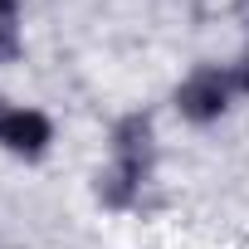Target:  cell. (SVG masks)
<instances>
[{
    "instance_id": "7a4b0ae2",
    "label": "cell",
    "mask_w": 249,
    "mask_h": 249,
    "mask_svg": "<svg viewBox=\"0 0 249 249\" xmlns=\"http://www.w3.org/2000/svg\"><path fill=\"white\" fill-rule=\"evenodd\" d=\"M234 69H220V64H200L181 78L176 88V112L186 122H196V127H210V122H220L234 103Z\"/></svg>"
},
{
    "instance_id": "3957f363",
    "label": "cell",
    "mask_w": 249,
    "mask_h": 249,
    "mask_svg": "<svg viewBox=\"0 0 249 249\" xmlns=\"http://www.w3.org/2000/svg\"><path fill=\"white\" fill-rule=\"evenodd\" d=\"M49 147H54V122H49V112L25 107V103L0 107V152H10V157H20V161H39Z\"/></svg>"
},
{
    "instance_id": "6da1fadb",
    "label": "cell",
    "mask_w": 249,
    "mask_h": 249,
    "mask_svg": "<svg viewBox=\"0 0 249 249\" xmlns=\"http://www.w3.org/2000/svg\"><path fill=\"white\" fill-rule=\"evenodd\" d=\"M157 166V132H152V117L147 112H127L112 127L107 142V166L98 171V200L107 210H127L137 205L142 186L152 181Z\"/></svg>"
},
{
    "instance_id": "8992f818",
    "label": "cell",
    "mask_w": 249,
    "mask_h": 249,
    "mask_svg": "<svg viewBox=\"0 0 249 249\" xmlns=\"http://www.w3.org/2000/svg\"><path fill=\"white\" fill-rule=\"evenodd\" d=\"M15 5H20V0H0V15H15Z\"/></svg>"
},
{
    "instance_id": "277c9868",
    "label": "cell",
    "mask_w": 249,
    "mask_h": 249,
    "mask_svg": "<svg viewBox=\"0 0 249 249\" xmlns=\"http://www.w3.org/2000/svg\"><path fill=\"white\" fill-rule=\"evenodd\" d=\"M20 54V25H15V15H0V64H10Z\"/></svg>"
},
{
    "instance_id": "5b68a950",
    "label": "cell",
    "mask_w": 249,
    "mask_h": 249,
    "mask_svg": "<svg viewBox=\"0 0 249 249\" xmlns=\"http://www.w3.org/2000/svg\"><path fill=\"white\" fill-rule=\"evenodd\" d=\"M234 88H239V93H249V49H244V59L234 64Z\"/></svg>"
}]
</instances>
